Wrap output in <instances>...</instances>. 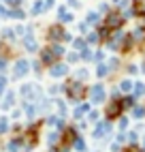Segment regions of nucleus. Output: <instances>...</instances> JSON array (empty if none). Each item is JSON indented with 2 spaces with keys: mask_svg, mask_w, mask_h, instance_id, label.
I'll return each mask as SVG.
<instances>
[{
  "mask_svg": "<svg viewBox=\"0 0 145 152\" xmlns=\"http://www.w3.org/2000/svg\"><path fill=\"white\" fill-rule=\"evenodd\" d=\"M77 77H79V79H86V77H88V71H86V69H79Z\"/></svg>",
  "mask_w": 145,
  "mask_h": 152,
  "instance_id": "nucleus-24",
  "label": "nucleus"
},
{
  "mask_svg": "<svg viewBox=\"0 0 145 152\" xmlns=\"http://www.w3.org/2000/svg\"><path fill=\"white\" fill-rule=\"evenodd\" d=\"M75 47H77V49H86V41H81V39H77V41H75Z\"/></svg>",
  "mask_w": 145,
  "mask_h": 152,
  "instance_id": "nucleus-23",
  "label": "nucleus"
},
{
  "mask_svg": "<svg viewBox=\"0 0 145 152\" xmlns=\"http://www.w3.org/2000/svg\"><path fill=\"white\" fill-rule=\"evenodd\" d=\"M132 103H134V99H132V96H128V99H124V101H120V105H122V109H124V107H132Z\"/></svg>",
  "mask_w": 145,
  "mask_h": 152,
  "instance_id": "nucleus-15",
  "label": "nucleus"
},
{
  "mask_svg": "<svg viewBox=\"0 0 145 152\" xmlns=\"http://www.w3.org/2000/svg\"><path fill=\"white\" fill-rule=\"evenodd\" d=\"M7 129H9V124H7V120H4V118H0V133H4Z\"/></svg>",
  "mask_w": 145,
  "mask_h": 152,
  "instance_id": "nucleus-19",
  "label": "nucleus"
},
{
  "mask_svg": "<svg viewBox=\"0 0 145 152\" xmlns=\"http://www.w3.org/2000/svg\"><path fill=\"white\" fill-rule=\"evenodd\" d=\"M124 24V17L120 15V13H109L107 15V28L111 30V28H120Z\"/></svg>",
  "mask_w": 145,
  "mask_h": 152,
  "instance_id": "nucleus-2",
  "label": "nucleus"
},
{
  "mask_svg": "<svg viewBox=\"0 0 145 152\" xmlns=\"http://www.w3.org/2000/svg\"><path fill=\"white\" fill-rule=\"evenodd\" d=\"M75 148L77 150H86V144H83V141H75Z\"/></svg>",
  "mask_w": 145,
  "mask_h": 152,
  "instance_id": "nucleus-26",
  "label": "nucleus"
},
{
  "mask_svg": "<svg viewBox=\"0 0 145 152\" xmlns=\"http://www.w3.org/2000/svg\"><path fill=\"white\" fill-rule=\"evenodd\" d=\"M94 60H102V52H96L94 54Z\"/></svg>",
  "mask_w": 145,
  "mask_h": 152,
  "instance_id": "nucleus-29",
  "label": "nucleus"
},
{
  "mask_svg": "<svg viewBox=\"0 0 145 152\" xmlns=\"http://www.w3.org/2000/svg\"><path fill=\"white\" fill-rule=\"evenodd\" d=\"M9 152H19V139H13L9 144Z\"/></svg>",
  "mask_w": 145,
  "mask_h": 152,
  "instance_id": "nucleus-14",
  "label": "nucleus"
},
{
  "mask_svg": "<svg viewBox=\"0 0 145 152\" xmlns=\"http://www.w3.org/2000/svg\"><path fill=\"white\" fill-rule=\"evenodd\" d=\"M96 75H98V77H107V75H109V66H107V64H98Z\"/></svg>",
  "mask_w": 145,
  "mask_h": 152,
  "instance_id": "nucleus-9",
  "label": "nucleus"
},
{
  "mask_svg": "<svg viewBox=\"0 0 145 152\" xmlns=\"http://www.w3.org/2000/svg\"><path fill=\"white\" fill-rule=\"evenodd\" d=\"M134 39H137V41L145 39V30H143V28H137V30H134Z\"/></svg>",
  "mask_w": 145,
  "mask_h": 152,
  "instance_id": "nucleus-16",
  "label": "nucleus"
},
{
  "mask_svg": "<svg viewBox=\"0 0 145 152\" xmlns=\"http://www.w3.org/2000/svg\"><path fill=\"white\" fill-rule=\"evenodd\" d=\"M143 148H145V141H143Z\"/></svg>",
  "mask_w": 145,
  "mask_h": 152,
  "instance_id": "nucleus-30",
  "label": "nucleus"
},
{
  "mask_svg": "<svg viewBox=\"0 0 145 152\" xmlns=\"http://www.w3.org/2000/svg\"><path fill=\"white\" fill-rule=\"evenodd\" d=\"M13 92H7V96H4V107H11V103H13Z\"/></svg>",
  "mask_w": 145,
  "mask_h": 152,
  "instance_id": "nucleus-17",
  "label": "nucleus"
},
{
  "mask_svg": "<svg viewBox=\"0 0 145 152\" xmlns=\"http://www.w3.org/2000/svg\"><path fill=\"white\" fill-rule=\"evenodd\" d=\"M66 64H56L54 69H51V75H54V77H62V75H66Z\"/></svg>",
  "mask_w": 145,
  "mask_h": 152,
  "instance_id": "nucleus-8",
  "label": "nucleus"
},
{
  "mask_svg": "<svg viewBox=\"0 0 145 152\" xmlns=\"http://www.w3.org/2000/svg\"><path fill=\"white\" fill-rule=\"evenodd\" d=\"M88 109H90L88 105H79V107L75 109V118H81V116H83V114H86V111H88Z\"/></svg>",
  "mask_w": 145,
  "mask_h": 152,
  "instance_id": "nucleus-12",
  "label": "nucleus"
},
{
  "mask_svg": "<svg viewBox=\"0 0 145 152\" xmlns=\"http://www.w3.org/2000/svg\"><path fill=\"white\" fill-rule=\"evenodd\" d=\"M120 129H128V118H120Z\"/></svg>",
  "mask_w": 145,
  "mask_h": 152,
  "instance_id": "nucleus-21",
  "label": "nucleus"
},
{
  "mask_svg": "<svg viewBox=\"0 0 145 152\" xmlns=\"http://www.w3.org/2000/svg\"><path fill=\"white\" fill-rule=\"evenodd\" d=\"M56 141H58V133H51L49 135V144H56Z\"/></svg>",
  "mask_w": 145,
  "mask_h": 152,
  "instance_id": "nucleus-25",
  "label": "nucleus"
},
{
  "mask_svg": "<svg viewBox=\"0 0 145 152\" xmlns=\"http://www.w3.org/2000/svg\"><path fill=\"white\" fill-rule=\"evenodd\" d=\"M120 111H122V105H120V103H111V105L107 107V118H117Z\"/></svg>",
  "mask_w": 145,
  "mask_h": 152,
  "instance_id": "nucleus-6",
  "label": "nucleus"
},
{
  "mask_svg": "<svg viewBox=\"0 0 145 152\" xmlns=\"http://www.w3.org/2000/svg\"><path fill=\"white\" fill-rule=\"evenodd\" d=\"M132 116H134V118H143V116H145V107H134V109H132Z\"/></svg>",
  "mask_w": 145,
  "mask_h": 152,
  "instance_id": "nucleus-13",
  "label": "nucleus"
},
{
  "mask_svg": "<svg viewBox=\"0 0 145 152\" xmlns=\"http://www.w3.org/2000/svg\"><path fill=\"white\" fill-rule=\"evenodd\" d=\"M49 39L51 41H60V39H68V34H64V30L60 26H51L49 28Z\"/></svg>",
  "mask_w": 145,
  "mask_h": 152,
  "instance_id": "nucleus-3",
  "label": "nucleus"
},
{
  "mask_svg": "<svg viewBox=\"0 0 145 152\" xmlns=\"http://www.w3.org/2000/svg\"><path fill=\"white\" fill-rule=\"evenodd\" d=\"M88 22H90V24H96V22H98V15H96V13H90V15H88Z\"/></svg>",
  "mask_w": 145,
  "mask_h": 152,
  "instance_id": "nucleus-20",
  "label": "nucleus"
},
{
  "mask_svg": "<svg viewBox=\"0 0 145 152\" xmlns=\"http://www.w3.org/2000/svg\"><path fill=\"white\" fill-rule=\"evenodd\" d=\"M43 60L45 62H54V52H43Z\"/></svg>",
  "mask_w": 145,
  "mask_h": 152,
  "instance_id": "nucleus-18",
  "label": "nucleus"
},
{
  "mask_svg": "<svg viewBox=\"0 0 145 152\" xmlns=\"http://www.w3.org/2000/svg\"><path fill=\"white\" fill-rule=\"evenodd\" d=\"M120 90H122V92H130V90H132V82H128V79H124V82L120 84Z\"/></svg>",
  "mask_w": 145,
  "mask_h": 152,
  "instance_id": "nucleus-11",
  "label": "nucleus"
},
{
  "mask_svg": "<svg viewBox=\"0 0 145 152\" xmlns=\"http://www.w3.org/2000/svg\"><path fill=\"white\" fill-rule=\"evenodd\" d=\"M28 69H30L28 60H17V64H15V77H24L28 73Z\"/></svg>",
  "mask_w": 145,
  "mask_h": 152,
  "instance_id": "nucleus-4",
  "label": "nucleus"
},
{
  "mask_svg": "<svg viewBox=\"0 0 145 152\" xmlns=\"http://www.w3.org/2000/svg\"><path fill=\"white\" fill-rule=\"evenodd\" d=\"M41 9H43V4L36 2V4H34V13H41Z\"/></svg>",
  "mask_w": 145,
  "mask_h": 152,
  "instance_id": "nucleus-28",
  "label": "nucleus"
},
{
  "mask_svg": "<svg viewBox=\"0 0 145 152\" xmlns=\"http://www.w3.org/2000/svg\"><path fill=\"white\" fill-rule=\"evenodd\" d=\"M109 131H111V124L109 122H100L96 126V131H94V137H102L105 133H109Z\"/></svg>",
  "mask_w": 145,
  "mask_h": 152,
  "instance_id": "nucleus-7",
  "label": "nucleus"
},
{
  "mask_svg": "<svg viewBox=\"0 0 145 152\" xmlns=\"http://www.w3.org/2000/svg\"><path fill=\"white\" fill-rule=\"evenodd\" d=\"M66 92L72 96V99H79V96H83V86H79V84H70L66 88Z\"/></svg>",
  "mask_w": 145,
  "mask_h": 152,
  "instance_id": "nucleus-5",
  "label": "nucleus"
},
{
  "mask_svg": "<svg viewBox=\"0 0 145 152\" xmlns=\"http://www.w3.org/2000/svg\"><path fill=\"white\" fill-rule=\"evenodd\" d=\"M134 94L137 96H145V84H134Z\"/></svg>",
  "mask_w": 145,
  "mask_h": 152,
  "instance_id": "nucleus-10",
  "label": "nucleus"
},
{
  "mask_svg": "<svg viewBox=\"0 0 145 152\" xmlns=\"http://www.w3.org/2000/svg\"><path fill=\"white\" fill-rule=\"evenodd\" d=\"M4 84H7V79H4V77H0V94H2V88H4Z\"/></svg>",
  "mask_w": 145,
  "mask_h": 152,
  "instance_id": "nucleus-27",
  "label": "nucleus"
},
{
  "mask_svg": "<svg viewBox=\"0 0 145 152\" xmlns=\"http://www.w3.org/2000/svg\"><path fill=\"white\" fill-rule=\"evenodd\" d=\"M137 133H134V131H132V133H128V141H130V144H137Z\"/></svg>",
  "mask_w": 145,
  "mask_h": 152,
  "instance_id": "nucleus-22",
  "label": "nucleus"
},
{
  "mask_svg": "<svg viewBox=\"0 0 145 152\" xmlns=\"http://www.w3.org/2000/svg\"><path fill=\"white\" fill-rule=\"evenodd\" d=\"M90 96H92V103H102V101H105V88L102 86H94L90 90Z\"/></svg>",
  "mask_w": 145,
  "mask_h": 152,
  "instance_id": "nucleus-1",
  "label": "nucleus"
}]
</instances>
